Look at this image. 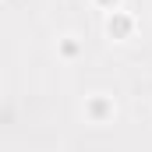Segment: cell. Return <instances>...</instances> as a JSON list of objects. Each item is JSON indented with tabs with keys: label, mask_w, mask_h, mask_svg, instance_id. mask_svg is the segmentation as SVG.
<instances>
[{
	"label": "cell",
	"mask_w": 152,
	"mask_h": 152,
	"mask_svg": "<svg viewBox=\"0 0 152 152\" xmlns=\"http://www.w3.org/2000/svg\"><path fill=\"white\" fill-rule=\"evenodd\" d=\"M134 14H127V11H110L106 14V21H103V32H106V39H113V42H127V39L134 36Z\"/></svg>",
	"instance_id": "obj_1"
},
{
	"label": "cell",
	"mask_w": 152,
	"mask_h": 152,
	"mask_svg": "<svg viewBox=\"0 0 152 152\" xmlns=\"http://www.w3.org/2000/svg\"><path fill=\"white\" fill-rule=\"evenodd\" d=\"M113 117H117L113 96L96 92V96H88V99H85V120H88V124H110Z\"/></svg>",
	"instance_id": "obj_2"
},
{
	"label": "cell",
	"mask_w": 152,
	"mask_h": 152,
	"mask_svg": "<svg viewBox=\"0 0 152 152\" xmlns=\"http://www.w3.org/2000/svg\"><path fill=\"white\" fill-rule=\"evenodd\" d=\"M57 57H60V60H78V57H81V42H78L75 36L57 39Z\"/></svg>",
	"instance_id": "obj_3"
},
{
	"label": "cell",
	"mask_w": 152,
	"mask_h": 152,
	"mask_svg": "<svg viewBox=\"0 0 152 152\" xmlns=\"http://www.w3.org/2000/svg\"><path fill=\"white\" fill-rule=\"evenodd\" d=\"M88 4H92V7H99V11H106V14H110V11H117V7H120V4H124V0H88Z\"/></svg>",
	"instance_id": "obj_4"
}]
</instances>
